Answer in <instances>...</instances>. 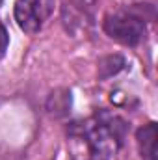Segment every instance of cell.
Listing matches in <instances>:
<instances>
[{"label":"cell","instance_id":"1","mask_svg":"<svg viewBox=\"0 0 158 160\" xmlns=\"http://www.w3.org/2000/svg\"><path fill=\"white\" fill-rule=\"evenodd\" d=\"M125 121L108 112H101L91 119L71 128L69 142L75 160H108L123 145Z\"/></svg>","mask_w":158,"mask_h":160},{"label":"cell","instance_id":"2","mask_svg":"<svg viewBox=\"0 0 158 160\" xmlns=\"http://www.w3.org/2000/svg\"><path fill=\"white\" fill-rule=\"evenodd\" d=\"M104 32L121 45L136 47L145 39L147 28L140 15L132 11H114L104 19Z\"/></svg>","mask_w":158,"mask_h":160},{"label":"cell","instance_id":"3","mask_svg":"<svg viewBox=\"0 0 158 160\" xmlns=\"http://www.w3.org/2000/svg\"><path fill=\"white\" fill-rule=\"evenodd\" d=\"M54 0H15V21L24 34H37L54 13Z\"/></svg>","mask_w":158,"mask_h":160},{"label":"cell","instance_id":"4","mask_svg":"<svg viewBox=\"0 0 158 160\" xmlns=\"http://www.w3.org/2000/svg\"><path fill=\"white\" fill-rule=\"evenodd\" d=\"M136 142L140 147V153L145 160L158 158V128L156 123H147L136 132Z\"/></svg>","mask_w":158,"mask_h":160},{"label":"cell","instance_id":"5","mask_svg":"<svg viewBox=\"0 0 158 160\" xmlns=\"http://www.w3.org/2000/svg\"><path fill=\"white\" fill-rule=\"evenodd\" d=\"M123 65H125V60H123L121 56H108V58H104V60L99 63L101 77H102V78H108V77L116 75L117 71L123 69Z\"/></svg>","mask_w":158,"mask_h":160},{"label":"cell","instance_id":"6","mask_svg":"<svg viewBox=\"0 0 158 160\" xmlns=\"http://www.w3.org/2000/svg\"><path fill=\"white\" fill-rule=\"evenodd\" d=\"M7 41H9V38H7V32H6V28L0 24V58L6 54V48H7Z\"/></svg>","mask_w":158,"mask_h":160}]
</instances>
